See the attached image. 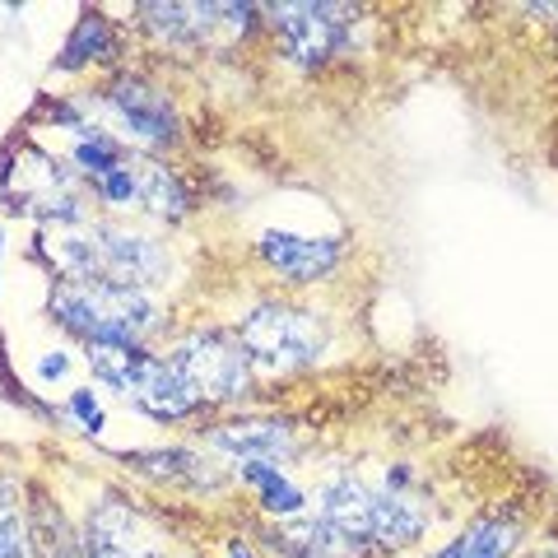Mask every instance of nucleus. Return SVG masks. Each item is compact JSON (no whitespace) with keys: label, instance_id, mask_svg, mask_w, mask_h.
<instances>
[{"label":"nucleus","instance_id":"f257e3e1","mask_svg":"<svg viewBox=\"0 0 558 558\" xmlns=\"http://www.w3.org/2000/svg\"><path fill=\"white\" fill-rule=\"evenodd\" d=\"M47 312L84 344H145L168 317L149 289L112 279H51Z\"/></svg>","mask_w":558,"mask_h":558},{"label":"nucleus","instance_id":"f03ea898","mask_svg":"<svg viewBox=\"0 0 558 558\" xmlns=\"http://www.w3.org/2000/svg\"><path fill=\"white\" fill-rule=\"evenodd\" d=\"M84 178L70 168L65 154L43 149L33 140L0 145V209L14 219H33L43 229H75L89 223L84 209Z\"/></svg>","mask_w":558,"mask_h":558},{"label":"nucleus","instance_id":"7ed1b4c3","mask_svg":"<svg viewBox=\"0 0 558 558\" xmlns=\"http://www.w3.org/2000/svg\"><path fill=\"white\" fill-rule=\"evenodd\" d=\"M233 336L247 349L256 373H299V368H312L330 349V322L317 307L260 299L238 317Z\"/></svg>","mask_w":558,"mask_h":558},{"label":"nucleus","instance_id":"20e7f679","mask_svg":"<svg viewBox=\"0 0 558 558\" xmlns=\"http://www.w3.org/2000/svg\"><path fill=\"white\" fill-rule=\"evenodd\" d=\"M168 368L186 381L201 405H233V400L252 391V377H256L247 349L238 344L233 330H219V326H196L172 340Z\"/></svg>","mask_w":558,"mask_h":558},{"label":"nucleus","instance_id":"39448f33","mask_svg":"<svg viewBox=\"0 0 558 558\" xmlns=\"http://www.w3.org/2000/svg\"><path fill=\"white\" fill-rule=\"evenodd\" d=\"M260 14L270 20L279 51L303 70H317L330 57H344L359 20L349 5H330V0H284V5H260Z\"/></svg>","mask_w":558,"mask_h":558},{"label":"nucleus","instance_id":"423d86ee","mask_svg":"<svg viewBox=\"0 0 558 558\" xmlns=\"http://www.w3.org/2000/svg\"><path fill=\"white\" fill-rule=\"evenodd\" d=\"M102 108H108V117L135 140V145H149V149L182 145L178 102H172L154 80L140 75V70H117V75L102 84Z\"/></svg>","mask_w":558,"mask_h":558},{"label":"nucleus","instance_id":"0eeeda50","mask_svg":"<svg viewBox=\"0 0 558 558\" xmlns=\"http://www.w3.org/2000/svg\"><path fill=\"white\" fill-rule=\"evenodd\" d=\"M84 558H168V539L121 494H94L80 526Z\"/></svg>","mask_w":558,"mask_h":558},{"label":"nucleus","instance_id":"6e6552de","mask_svg":"<svg viewBox=\"0 0 558 558\" xmlns=\"http://www.w3.org/2000/svg\"><path fill=\"white\" fill-rule=\"evenodd\" d=\"M89 233H94V247H98L102 279L131 284V289L168 284V275H172L168 242L140 233V229H131V223H117V219H94Z\"/></svg>","mask_w":558,"mask_h":558},{"label":"nucleus","instance_id":"1a4fd4ad","mask_svg":"<svg viewBox=\"0 0 558 558\" xmlns=\"http://www.w3.org/2000/svg\"><path fill=\"white\" fill-rule=\"evenodd\" d=\"M256 256L293 289L322 284L340 270L344 238H317V233H293V229H266L256 238Z\"/></svg>","mask_w":558,"mask_h":558},{"label":"nucleus","instance_id":"9d476101","mask_svg":"<svg viewBox=\"0 0 558 558\" xmlns=\"http://www.w3.org/2000/svg\"><path fill=\"white\" fill-rule=\"evenodd\" d=\"M317 517L344 539V549L363 558L373 554V488L359 475H336L317 488Z\"/></svg>","mask_w":558,"mask_h":558},{"label":"nucleus","instance_id":"9b49d317","mask_svg":"<svg viewBox=\"0 0 558 558\" xmlns=\"http://www.w3.org/2000/svg\"><path fill=\"white\" fill-rule=\"evenodd\" d=\"M205 447L215 451H229L238 461H266L279 465L289 457H299V433L284 418H233V424H215V428H201Z\"/></svg>","mask_w":558,"mask_h":558},{"label":"nucleus","instance_id":"f8f14e48","mask_svg":"<svg viewBox=\"0 0 558 558\" xmlns=\"http://www.w3.org/2000/svg\"><path fill=\"white\" fill-rule=\"evenodd\" d=\"M117 461H126L135 475H145L154 484L168 488H196V494H215V488L229 484V475L201 457L191 447H135V451H117Z\"/></svg>","mask_w":558,"mask_h":558},{"label":"nucleus","instance_id":"ddd939ff","mask_svg":"<svg viewBox=\"0 0 558 558\" xmlns=\"http://www.w3.org/2000/svg\"><path fill=\"white\" fill-rule=\"evenodd\" d=\"M433 526L428 508H418L410 494L373 488V554H410L424 545Z\"/></svg>","mask_w":558,"mask_h":558},{"label":"nucleus","instance_id":"4468645a","mask_svg":"<svg viewBox=\"0 0 558 558\" xmlns=\"http://www.w3.org/2000/svg\"><path fill=\"white\" fill-rule=\"evenodd\" d=\"M117 61H121V33L108 20V10H80V20L70 24L51 70L75 75V70H84V65H117Z\"/></svg>","mask_w":558,"mask_h":558},{"label":"nucleus","instance_id":"2eb2a0df","mask_svg":"<svg viewBox=\"0 0 558 558\" xmlns=\"http://www.w3.org/2000/svg\"><path fill=\"white\" fill-rule=\"evenodd\" d=\"M135 205L163 223H182L196 209V196H191V186L182 182L178 168H168L163 159H149V154H135Z\"/></svg>","mask_w":558,"mask_h":558},{"label":"nucleus","instance_id":"dca6fc26","mask_svg":"<svg viewBox=\"0 0 558 558\" xmlns=\"http://www.w3.org/2000/svg\"><path fill=\"white\" fill-rule=\"evenodd\" d=\"M28 539H33V558H84L80 531L70 526L61 502H51L43 484H28Z\"/></svg>","mask_w":558,"mask_h":558},{"label":"nucleus","instance_id":"f3484780","mask_svg":"<svg viewBox=\"0 0 558 558\" xmlns=\"http://www.w3.org/2000/svg\"><path fill=\"white\" fill-rule=\"evenodd\" d=\"M521 549V526L508 512H484L428 558H512Z\"/></svg>","mask_w":558,"mask_h":558},{"label":"nucleus","instance_id":"a211bd4d","mask_svg":"<svg viewBox=\"0 0 558 558\" xmlns=\"http://www.w3.org/2000/svg\"><path fill=\"white\" fill-rule=\"evenodd\" d=\"M238 480L252 488L260 512L275 517V521H293L307 512V494L293 484L279 465H266V461H238Z\"/></svg>","mask_w":558,"mask_h":558},{"label":"nucleus","instance_id":"6ab92c4d","mask_svg":"<svg viewBox=\"0 0 558 558\" xmlns=\"http://www.w3.org/2000/svg\"><path fill=\"white\" fill-rule=\"evenodd\" d=\"M0 558H33L28 539V494L0 470Z\"/></svg>","mask_w":558,"mask_h":558},{"label":"nucleus","instance_id":"aec40b11","mask_svg":"<svg viewBox=\"0 0 558 558\" xmlns=\"http://www.w3.org/2000/svg\"><path fill=\"white\" fill-rule=\"evenodd\" d=\"M0 396H5L10 405L28 410L33 418H47V424H57V418H61L57 405H47L43 396H33V391H28V381H24V377H14V368H10V349H5V330H0Z\"/></svg>","mask_w":558,"mask_h":558},{"label":"nucleus","instance_id":"412c9836","mask_svg":"<svg viewBox=\"0 0 558 558\" xmlns=\"http://www.w3.org/2000/svg\"><path fill=\"white\" fill-rule=\"evenodd\" d=\"M89 191L102 201V205H112V209H131L135 205V154L121 168H112L108 178H98L89 182Z\"/></svg>","mask_w":558,"mask_h":558},{"label":"nucleus","instance_id":"4be33fe9","mask_svg":"<svg viewBox=\"0 0 558 558\" xmlns=\"http://www.w3.org/2000/svg\"><path fill=\"white\" fill-rule=\"evenodd\" d=\"M65 414L75 418V424L89 433V438H98V433L108 428V410H102V400H98L94 387H70V396H65Z\"/></svg>","mask_w":558,"mask_h":558},{"label":"nucleus","instance_id":"5701e85b","mask_svg":"<svg viewBox=\"0 0 558 558\" xmlns=\"http://www.w3.org/2000/svg\"><path fill=\"white\" fill-rule=\"evenodd\" d=\"M70 368H75V359H70V349H43L38 359H33V377L38 381H65L70 377Z\"/></svg>","mask_w":558,"mask_h":558},{"label":"nucleus","instance_id":"b1692460","mask_svg":"<svg viewBox=\"0 0 558 558\" xmlns=\"http://www.w3.org/2000/svg\"><path fill=\"white\" fill-rule=\"evenodd\" d=\"M229 558H256V549H252V545H242V539H233V545H229Z\"/></svg>","mask_w":558,"mask_h":558},{"label":"nucleus","instance_id":"393cba45","mask_svg":"<svg viewBox=\"0 0 558 558\" xmlns=\"http://www.w3.org/2000/svg\"><path fill=\"white\" fill-rule=\"evenodd\" d=\"M0 252H5V223H0Z\"/></svg>","mask_w":558,"mask_h":558}]
</instances>
